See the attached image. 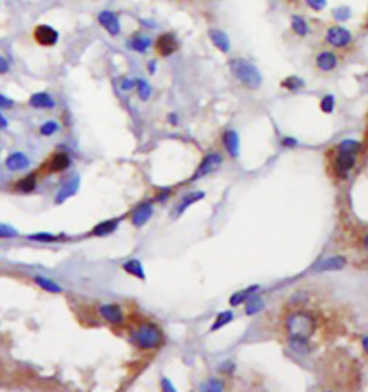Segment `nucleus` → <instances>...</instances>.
Instances as JSON below:
<instances>
[{"label":"nucleus","mask_w":368,"mask_h":392,"mask_svg":"<svg viewBox=\"0 0 368 392\" xmlns=\"http://www.w3.org/2000/svg\"><path fill=\"white\" fill-rule=\"evenodd\" d=\"M286 334L290 338V342L295 346L305 348L308 345V341L314 336L317 331V320L309 312L298 311L289 315L285 320Z\"/></svg>","instance_id":"obj_1"},{"label":"nucleus","mask_w":368,"mask_h":392,"mask_svg":"<svg viewBox=\"0 0 368 392\" xmlns=\"http://www.w3.org/2000/svg\"><path fill=\"white\" fill-rule=\"evenodd\" d=\"M231 75L247 89H258L262 85V75L256 66L243 58H235L229 62Z\"/></svg>","instance_id":"obj_2"},{"label":"nucleus","mask_w":368,"mask_h":392,"mask_svg":"<svg viewBox=\"0 0 368 392\" xmlns=\"http://www.w3.org/2000/svg\"><path fill=\"white\" fill-rule=\"evenodd\" d=\"M361 144L354 139H345L338 147V155L334 161V171L335 174L344 178L348 175L357 162V154L360 153Z\"/></svg>","instance_id":"obj_3"},{"label":"nucleus","mask_w":368,"mask_h":392,"mask_svg":"<svg viewBox=\"0 0 368 392\" xmlns=\"http://www.w3.org/2000/svg\"><path fill=\"white\" fill-rule=\"evenodd\" d=\"M134 342L141 349H154L161 345L163 334L157 325L154 323H144L138 327L134 334Z\"/></svg>","instance_id":"obj_4"},{"label":"nucleus","mask_w":368,"mask_h":392,"mask_svg":"<svg viewBox=\"0 0 368 392\" xmlns=\"http://www.w3.org/2000/svg\"><path fill=\"white\" fill-rule=\"evenodd\" d=\"M325 40L331 46H334V48H345V46L351 44L353 35H351L350 30L342 28V26H332L326 32Z\"/></svg>","instance_id":"obj_5"},{"label":"nucleus","mask_w":368,"mask_h":392,"mask_svg":"<svg viewBox=\"0 0 368 392\" xmlns=\"http://www.w3.org/2000/svg\"><path fill=\"white\" fill-rule=\"evenodd\" d=\"M223 162V158L219 153H210L207 154L203 161L200 162V166L196 170L195 175H193V180H197L200 177H206V175L211 174L213 171H216L217 168L222 166Z\"/></svg>","instance_id":"obj_6"},{"label":"nucleus","mask_w":368,"mask_h":392,"mask_svg":"<svg viewBox=\"0 0 368 392\" xmlns=\"http://www.w3.org/2000/svg\"><path fill=\"white\" fill-rule=\"evenodd\" d=\"M33 39L41 46H53L58 44L59 33L48 25H37L33 29Z\"/></svg>","instance_id":"obj_7"},{"label":"nucleus","mask_w":368,"mask_h":392,"mask_svg":"<svg viewBox=\"0 0 368 392\" xmlns=\"http://www.w3.org/2000/svg\"><path fill=\"white\" fill-rule=\"evenodd\" d=\"M179 49V42L173 33H163L156 40V51L161 56H170Z\"/></svg>","instance_id":"obj_8"},{"label":"nucleus","mask_w":368,"mask_h":392,"mask_svg":"<svg viewBox=\"0 0 368 392\" xmlns=\"http://www.w3.org/2000/svg\"><path fill=\"white\" fill-rule=\"evenodd\" d=\"M98 22L111 36H117L121 32V23L118 20V16L109 10H104L98 15Z\"/></svg>","instance_id":"obj_9"},{"label":"nucleus","mask_w":368,"mask_h":392,"mask_svg":"<svg viewBox=\"0 0 368 392\" xmlns=\"http://www.w3.org/2000/svg\"><path fill=\"white\" fill-rule=\"evenodd\" d=\"M223 146L226 148L227 154L236 158L239 157V150H240V141H239V135L236 131L229 130L223 134Z\"/></svg>","instance_id":"obj_10"},{"label":"nucleus","mask_w":368,"mask_h":392,"mask_svg":"<svg viewBox=\"0 0 368 392\" xmlns=\"http://www.w3.org/2000/svg\"><path fill=\"white\" fill-rule=\"evenodd\" d=\"M152 216V205L150 203L141 204L140 207L135 209V211L132 213V217H131V221L135 227H143V225L150 220V217Z\"/></svg>","instance_id":"obj_11"},{"label":"nucleus","mask_w":368,"mask_h":392,"mask_svg":"<svg viewBox=\"0 0 368 392\" xmlns=\"http://www.w3.org/2000/svg\"><path fill=\"white\" fill-rule=\"evenodd\" d=\"M209 37H210V40L213 42V45H215L220 52L227 53V52L230 51V40H229V37H227V35L224 33L223 30L210 29Z\"/></svg>","instance_id":"obj_12"},{"label":"nucleus","mask_w":368,"mask_h":392,"mask_svg":"<svg viewBox=\"0 0 368 392\" xmlns=\"http://www.w3.org/2000/svg\"><path fill=\"white\" fill-rule=\"evenodd\" d=\"M337 65H338V58L332 52H321L317 56V66L321 71H324V72H330L332 69H335Z\"/></svg>","instance_id":"obj_13"},{"label":"nucleus","mask_w":368,"mask_h":392,"mask_svg":"<svg viewBox=\"0 0 368 392\" xmlns=\"http://www.w3.org/2000/svg\"><path fill=\"white\" fill-rule=\"evenodd\" d=\"M100 313L109 323H121L124 319L123 311L118 305H102L100 307Z\"/></svg>","instance_id":"obj_14"},{"label":"nucleus","mask_w":368,"mask_h":392,"mask_svg":"<svg viewBox=\"0 0 368 392\" xmlns=\"http://www.w3.org/2000/svg\"><path fill=\"white\" fill-rule=\"evenodd\" d=\"M69 164H71L69 157L66 154L59 153L52 157L46 167H48L49 173H61V171H64V170L69 167Z\"/></svg>","instance_id":"obj_15"},{"label":"nucleus","mask_w":368,"mask_h":392,"mask_svg":"<svg viewBox=\"0 0 368 392\" xmlns=\"http://www.w3.org/2000/svg\"><path fill=\"white\" fill-rule=\"evenodd\" d=\"M29 158L22 153H15L12 155H9L8 160H6V167L12 171H21V170H25V168L29 167Z\"/></svg>","instance_id":"obj_16"},{"label":"nucleus","mask_w":368,"mask_h":392,"mask_svg":"<svg viewBox=\"0 0 368 392\" xmlns=\"http://www.w3.org/2000/svg\"><path fill=\"white\" fill-rule=\"evenodd\" d=\"M346 264V260L342 257V256H334V257H330V259H325L319 264H318L315 269L318 272H328V270H339L342 269Z\"/></svg>","instance_id":"obj_17"},{"label":"nucleus","mask_w":368,"mask_h":392,"mask_svg":"<svg viewBox=\"0 0 368 392\" xmlns=\"http://www.w3.org/2000/svg\"><path fill=\"white\" fill-rule=\"evenodd\" d=\"M29 104L33 108L45 109V108H53L55 107V101L51 98V95L46 92H37L30 96Z\"/></svg>","instance_id":"obj_18"},{"label":"nucleus","mask_w":368,"mask_h":392,"mask_svg":"<svg viewBox=\"0 0 368 392\" xmlns=\"http://www.w3.org/2000/svg\"><path fill=\"white\" fill-rule=\"evenodd\" d=\"M202 198H204V193H203V191H196V193L186 194V196L183 197L181 203L177 205V209H176V214H179V216L183 214V213L187 210L191 204L197 203V201H199V200H202Z\"/></svg>","instance_id":"obj_19"},{"label":"nucleus","mask_w":368,"mask_h":392,"mask_svg":"<svg viewBox=\"0 0 368 392\" xmlns=\"http://www.w3.org/2000/svg\"><path fill=\"white\" fill-rule=\"evenodd\" d=\"M128 45H130L132 51L138 52V53H145L147 49L151 46V39L148 36H144V35H137V36L131 37Z\"/></svg>","instance_id":"obj_20"},{"label":"nucleus","mask_w":368,"mask_h":392,"mask_svg":"<svg viewBox=\"0 0 368 392\" xmlns=\"http://www.w3.org/2000/svg\"><path fill=\"white\" fill-rule=\"evenodd\" d=\"M290 28L292 30L295 32L298 36H306L308 35V32H309V28H308V23L305 19H302L301 16H292V19H290Z\"/></svg>","instance_id":"obj_21"},{"label":"nucleus","mask_w":368,"mask_h":392,"mask_svg":"<svg viewBox=\"0 0 368 392\" xmlns=\"http://www.w3.org/2000/svg\"><path fill=\"white\" fill-rule=\"evenodd\" d=\"M263 307H265L263 300H262L260 298H258V296H253V295H250V296H249V299L246 300L245 312H246V315L252 316V315H256L258 312H260Z\"/></svg>","instance_id":"obj_22"},{"label":"nucleus","mask_w":368,"mask_h":392,"mask_svg":"<svg viewBox=\"0 0 368 392\" xmlns=\"http://www.w3.org/2000/svg\"><path fill=\"white\" fill-rule=\"evenodd\" d=\"M123 267L127 273H130V275H132V276H137L140 277V279H144L145 277V272L144 269H143V264H141L138 260L125 261Z\"/></svg>","instance_id":"obj_23"},{"label":"nucleus","mask_w":368,"mask_h":392,"mask_svg":"<svg viewBox=\"0 0 368 392\" xmlns=\"http://www.w3.org/2000/svg\"><path fill=\"white\" fill-rule=\"evenodd\" d=\"M256 291H258V286H252V287H249V289H245V291L235 293V295L230 298V305L239 306V305H242V303H245L246 300L249 299V296L253 295Z\"/></svg>","instance_id":"obj_24"},{"label":"nucleus","mask_w":368,"mask_h":392,"mask_svg":"<svg viewBox=\"0 0 368 392\" xmlns=\"http://www.w3.org/2000/svg\"><path fill=\"white\" fill-rule=\"evenodd\" d=\"M118 227V221L115 220H108V221H104V223H100L94 229L92 234L94 236H107L109 233H112Z\"/></svg>","instance_id":"obj_25"},{"label":"nucleus","mask_w":368,"mask_h":392,"mask_svg":"<svg viewBox=\"0 0 368 392\" xmlns=\"http://www.w3.org/2000/svg\"><path fill=\"white\" fill-rule=\"evenodd\" d=\"M33 280H35V283L39 284V286H41L42 289H45V291L52 292V293H61V292H62L61 286L55 283V282L49 280V279H45V277L42 276H36Z\"/></svg>","instance_id":"obj_26"},{"label":"nucleus","mask_w":368,"mask_h":392,"mask_svg":"<svg viewBox=\"0 0 368 392\" xmlns=\"http://www.w3.org/2000/svg\"><path fill=\"white\" fill-rule=\"evenodd\" d=\"M231 320H233V313H231L230 311H224V312L219 313L216 320H215V323L211 325V331H217V329L223 327L224 325L230 323Z\"/></svg>","instance_id":"obj_27"},{"label":"nucleus","mask_w":368,"mask_h":392,"mask_svg":"<svg viewBox=\"0 0 368 392\" xmlns=\"http://www.w3.org/2000/svg\"><path fill=\"white\" fill-rule=\"evenodd\" d=\"M35 187H36V180H35L33 175H29V177L16 182V189L22 191V193H30V191L35 190Z\"/></svg>","instance_id":"obj_28"},{"label":"nucleus","mask_w":368,"mask_h":392,"mask_svg":"<svg viewBox=\"0 0 368 392\" xmlns=\"http://www.w3.org/2000/svg\"><path fill=\"white\" fill-rule=\"evenodd\" d=\"M76 190H78V178H75V180L71 182H66L65 185H64V189L59 191V194H58L59 197L56 198V201H62V200L66 198V197L72 196Z\"/></svg>","instance_id":"obj_29"},{"label":"nucleus","mask_w":368,"mask_h":392,"mask_svg":"<svg viewBox=\"0 0 368 392\" xmlns=\"http://www.w3.org/2000/svg\"><path fill=\"white\" fill-rule=\"evenodd\" d=\"M281 85L283 88H286L288 91H298V89H301L305 85V82L301 78H298V76H288L286 79L282 80Z\"/></svg>","instance_id":"obj_30"},{"label":"nucleus","mask_w":368,"mask_h":392,"mask_svg":"<svg viewBox=\"0 0 368 392\" xmlns=\"http://www.w3.org/2000/svg\"><path fill=\"white\" fill-rule=\"evenodd\" d=\"M135 87L138 88V96H140L143 101H147V99L150 98V95H151V87L148 85V82L144 79H138Z\"/></svg>","instance_id":"obj_31"},{"label":"nucleus","mask_w":368,"mask_h":392,"mask_svg":"<svg viewBox=\"0 0 368 392\" xmlns=\"http://www.w3.org/2000/svg\"><path fill=\"white\" fill-rule=\"evenodd\" d=\"M332 16H334L335 20L344 22V20H348L351 17V10H350V8H346V6H339V8L334 9Z\"/></svg>","instance_id":"obj_32"},{"label":"nucleus","mask_w":368,"mask_h":392,"mask_svg":"<svg viewBox=\"0 0 368 392\" xmlns=\"http://www.w3.org/2000/svg\"><path fill=\"white\" fill-rule=\"evenodd\" d=\"M29 240H35V241H41V243H53V241L59 240V237L49 234V233H37V234H30Z\"/></svg>","instance_id":"obj_33"},{"label":"nucleus","mask_w":368,"mask_h":392,"mask_svg":"<svg viewBox=\"0 0 368 392\" xmlns=\"http://www.w3.org/2000/svg\"><path fill=\"white\" fill-rule=\"evenodd\" d=\"M334 107H335V99H334L332 95H326V96L322 98V101H321V109L324 111L325 114H331L332 111H334Z\"/></svg>","instance_id":"obj_34"},{"label":"nucleus","mask_w":368,"mask_h":392,"mask_svg":"<svg viewBox=\"0 0 368 392\" xmlns=\"http://www.w3.org/2000/svg\"><path fill=\"white\" fill-rule=\"evenodd\" d=\"M203 388L206 389V391H222L224 388V384L222 381H219L216 378H211L207 381V384L203 385Z\"/></svg>","instance_id":"obj_35"},{"label":"nucleus","mask_w":368,"mask_h":392,"mask_svg":"<svg viewBox=\"0 0 368 392\" xmlns=\"http://www.w3.org/2000/svg\"><path fill=\"white\" fill-rule=\"evenodd\" d=\"M59 130V125L55 121H49V122H45L42 127H41V134L42 135H52V134H55L56 131Z\"/></svg>","instance_id":"obj_36"},{"label":"nucleus","mask_w":368,"mask_h":392,"mask_svg":"<svg viewBox=\"0 0 368 392\" xmlns=\"http://www.w3.org/2000/svg\"><path fill=\"white\" fill-rule=\"evenodd\" d=\"M17 232L13 227L6 224H0V239H10V237H16Z\"/></svg>","instance_id":"obj_37"},{"label":"nucleus","mask_w":368,"mask_h":392,"mask_svg":"<svg viewBox=\"0 0 368 392\" xmlns=\"http://www.w3.org/2000/svg\"><path fill=\"white\" fill-rule=\"evenodd\" d=\"M306 3L311 9H314L317 12L322 10L326 6V0H306Z\"/></svg>","instance_id":"obj_38"},{"label":"nucleus","mask_w":368,"mask_h":392,"mask_svg":"<svg viewBox=\"0 0 368 392\" xmlns=\"http://www.w3.org/2000/svg\"><path fill=\"white\" fill-rule=\"evenodd\" d=\"M137 85V80H132V79H125L121 84V88H123L124 91H130V89H132V88L135 87Z\"/></svg>","instance_id":"obj_39"},{"label":"nucleus","mask_w":368,"mask_h":392,"mask_svg":"<svg viewBox=\"0 0 368 392\" xmlns=\"http://www.w3.org/2000/svg\"><path fill=\"white\" fill-rule=\"evenodd\" d=\"M13 105V101H10L9 98L0 95V108H10Z\"/></svg>","instance_id":"obj_40"},{"label":"nucleus","mask_w":368,"mask_h":392,"mask_svg":"<svg viewBox=\"0 0 368 392\" xmlns=\"http://www.w3.org/2000/svg\"><path fill=\"white\" fill-rule=\"evenodd\" d=\"M9 71V64L3 56H0V73H6Z\"/></svg>","instance_id":"obj_41"},{"label":"nucleus","mask_w":368,"mask_h":392,"mask_svg":"<svg viewBox=\"0 0 368 392\" xmlns=\"http://www.w3.org/2000/svg\"><path fill=\"white\" fill-rule=\"evenodd\" d=\"M161 386H163V389H166V391H176V388H174L173 385L170 384V381L166 379V378H163V381H161Z\"/></svg>","instance_id":"obj_42"},{"label":"nucleus","mask_w":368,"mask_h":392,"mask_svg":"<svg viewBox=\"0 0 368 392\" xmlns=\"http://www.w3.org/2000/svg\"><path fill=\"white\" fill-rule=\"evenodd\" d=\"M282 144L285 147H294L296 146V139L290 138V137H286V138L282 141Z\"/></svg>","instance_id":"obj_43"},{"label":"nucleus","mask_w":368,"mask_h":392,"mask_svg":"<svg viewBox=\"0 0 368 392\" xmlns=\"http://www.w3.org/2000/svg\"><path fill=\"white\" fill-rule=\"evenodd\" d=\"M156 68H157V64H156V60H151V62L148 64V71H150V73L156 72Z\"/></svg>","instance_id":"obj_44"},{"label":"nucleus","mask_w":368,"mask_h":392,"mask_svg":"<svg viewBox=\"0 0 368 392\" xmlns=\"http://www.w3.org/2000/svg\"><path fill=\"white\" fill-rule=\"evenodd\" d=\"M8 127V121H6V118L0 114V128H6Z\"/></svg>","instance_id":"obj_45"},{"label":"nucleus","mask_w":368,"mask_h":392,"mask_svg":"<svg viewBox=\"0 0 368 392\" xmlns=\"http://www.w3.org/2000/svg\"><path fill=\"white\" fill-rule=\"evenodd\" d=\"M362 348H364V350L368 354V336H365V338L362 339Z\"/></svg>","instance_id":"obj_46"},{"label":"nucleus","mask_w":368,"mask_h":392,"mask_svg":"<svg viewBox=\"0 0 368 392\" xmlns=\"http://www.w3.org/2000/svg\"><path fill=\"white\" fill-rule=\"evenodd\" d=\"M364 247H365V250L368 252V234L364 237Z\"/></svg>","instance_id":"obj_47"}]
</instances>
